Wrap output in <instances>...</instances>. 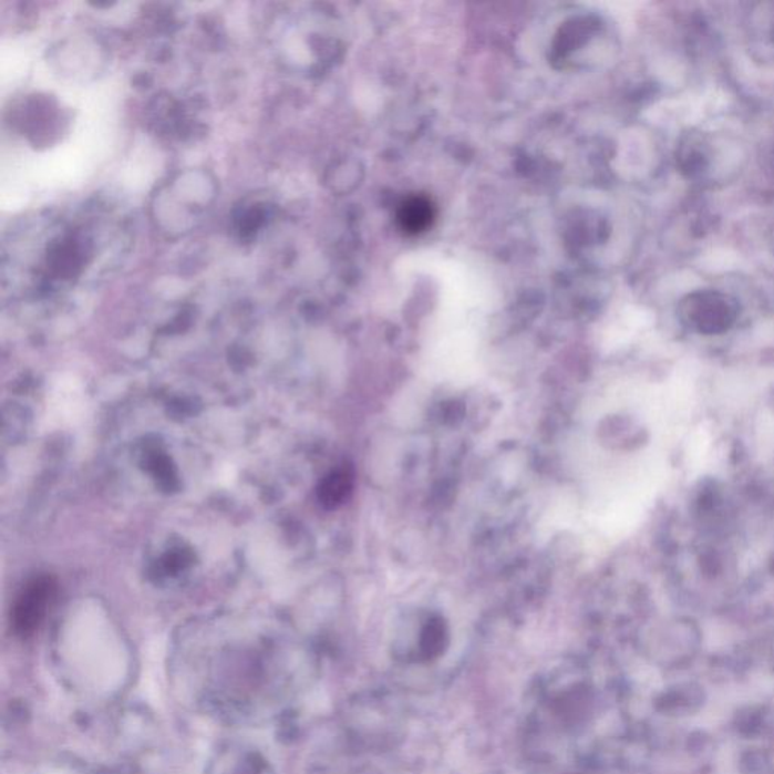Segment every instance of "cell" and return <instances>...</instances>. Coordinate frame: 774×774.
<instances>
[{
  "label": "cell",
  "mask_w": 774,
  "mask_h": 774,
  "mask_svg": "<svg viewBox=\"0 0 774 774\" xmlns=\"http://www.w3.org/2000/svg\"><path fill=\"white\" fill-rule=\"evenodd\" d=\"M217 196V185L206 173L179 175L156 194V219L164 230L189 231Z\"/></svg>",
  "instance_id": "1"
},
{
  "label": "cell",
  "mask_w": 774,
  "mask_h": 774,
  "mask_svg": "<svg viewBox=\"0 0 774 774\" xmlns=\"http://www.w3.org/2000/svg\"><path fill=\"white\" fill-rule=\"evenodd\" d=\"M679 318L690 330L705 337H714L735 324L739 303L727 293L703 289L689 293L681 301Z\"/></svg>",
  "instance_id": "2"
},
{
  "label": "cell",
  "mask_w": 774,
  "mask_h": 774,
  "mask_svg": "<svg viewBox=\"0 0 774 774\" xmlns=\"http://www.w3.org/2000/svg\"><path fill=\"white\" fill-rule=\"evenodd\" d=\"M55 595L56 584L53 578L39 577L29 581L12 610L16 632L23 637L32 634L43 622Z\"/></svg>",
  "instance_id": "3"
},
{
  "label": "cell",
  "mask_w": 774,
  "mask_h": 774,
  "mask_svg": "<svg viewBox=\"0 0 774 774\" xmlns=\"http://www.w3.org/2000/svg\"><path fill=\"white\" fill-rule=\"evenodd\" d=\"M353 467L342 465L327 474L318 486V500L327 510H334L350 499L354 491Z\"/></svg>",
  "instance_id": "4"
},
{
  "label": "cell",
  "mask_w": 774,
  "mask_h": 774,
  "mask_svg": "<svg viewBox=\"0 0 774 774\" xmlns=\"http://www.w3.org/2000/svg\"><path fill=\"white\" fill-rule=\"evenodd\" d=\"M448 644V628L442 618L430 619L422 629L421 653L425 660H433L445 651Z\"/></svg>",
  "instance_id": "5"
},
{
  "label": "cell",
  "mask_w": 774,
  "mask_h": 774,
  "mask_svg": "<svg viewBox=\"0 0 774 774\" xmlns=\"http://www.w3.org/2000/svg\"><path fill=\"white\" fill-rule=\"evenodd\" d=\"M432 218V206H430L429 202L422 200V198H412V200L405 203L400 215L404 229L413 231V234L426 229Z\"/></svg>",
  "instance_id": "6"
}]
</instances>
